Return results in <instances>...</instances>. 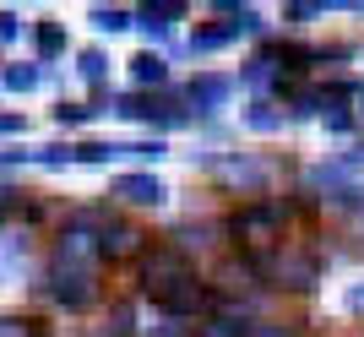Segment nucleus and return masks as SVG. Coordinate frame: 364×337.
<instances>
[{
	"label": "nucleus",
	"mask_w": 364,
	"mask_h": 337,
	"mask_svg": "<svg viewBox=\"0 0 364 337\" xmlns=\"http://www.w3.org/2000/svg\"><path fill=\"white\" fill-rule=\"evenodd\" d=\"M120 190L131 196V201H158V196H163L158 180H120Z\"/></svg>",
	"instance_id": "obj_1"
},
{
	"label": "nucleus",
	"mask_w": 364,
	"mask_h": 337,
	"mask_svg": "<svg viewBox=\"0 0 364 337\" xmlns=\"http://www.w3.org/2000/svg\"><path fill=\"white\" fill-rule=\"evenodd\" d=\"M6 82H11V87H33V82H39V71H27V65H22V71H11Z\"/></svg>",
	"instance_id": "obj_2"
}]
</instances>
